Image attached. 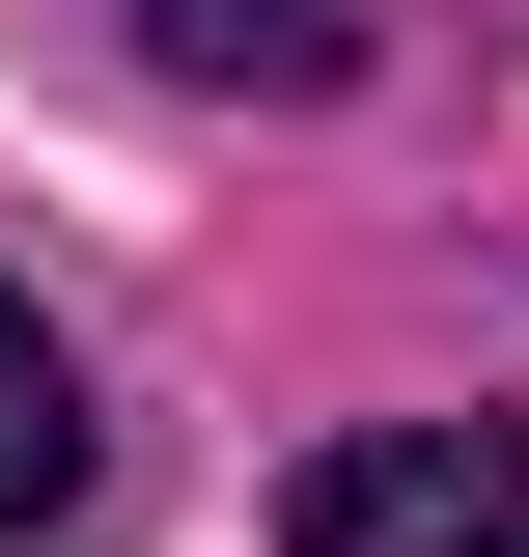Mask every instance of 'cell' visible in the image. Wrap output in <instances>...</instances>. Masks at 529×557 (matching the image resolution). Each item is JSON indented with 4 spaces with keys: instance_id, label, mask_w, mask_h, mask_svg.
I'll return each instance as SVG.
<instances>
[{
    "instance_id": "1",
    "label": "cell",
    "mask_w": 529,
    "mask_h": 557,
    "mask_svg": "<svg viewBox=\"0 0 529 557\" xmlns=\"http://www.w3.org/2000/svg\"><path fill=\"white\" fill-rule=\"evenodd\" d=\"M307 557H529V446L502 418H362V446H307Z\"/></svg>"
},
{
    "instance_id": "2",
    "label": "cell",
    "mask_w": 529,
    "mask_h": 557,
    "mask_svg": "<svg viewBox=\"0 0 529 557\" xmlns=\"http://www.w3.org/2000/svg\"><path fill=\"white\" fill-rule=\"evenodd\" d=\"M84 502V362L28 335V278H0V530H57Z\"/></svg>"
},
{
    "instance_id": "3",
    "label": "cell",
    "mask_w": 529,
    "mask_h": 557,
    "mask_svg": "<svg viewBox=\"0 0 529 557\" xmlns=\"http://www.w3.org/2000/svg\"><path fill=\"white\" fill-rule=\"evenodd\" d=\"M139 57L168 84H334L362 28H334V0H139Z\"/></svg>"
}]
</instances>
